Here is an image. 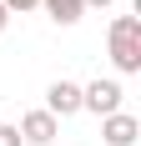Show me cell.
Instances as JSON below:
<instances>
[{"mask_svg":"<svg viewBox=\"0 0 141 146\" xmlns=\"http://www.w3.org/2000/svg\"><path fill=\"white\" fill-rule=\"evenodd\" d=\"M106 45H111V66H116V71H121V76H136L141 71V15H116Z\"/></svg>","mask_w":141,"mask_h":146,"instance_id":"cell-1","label":"cell"},{"mask_svg":"<svg viewBox=\"0 0 141 146\" xmlns=\"http://www.w3.org/2000/svg\"><path fill=\"white\" fill-rule=\"evenodd\" d=\"M81 111H96V116L121 111V81H91V86H81Z\"/></svg>","mask_w":141,"mask_h":146,"instance_id":"cell-2","label":"cell"},{"mask_svg":"<svg viewBox=\"0 0 141 146\" xmlns=\"http://www.w3.org/2000/svg\"><path fill=\"white\" fill-rule=\"evenodd\" d=\"M141 136V121L131 111H111V116H101V141L106 146H131Z\"/></svg>","mask_w":141,"mask_h":146,"instance_id":"cell-3","label":"cell"},{"mask_svg":"<svg viewBox=\"0 0 141 146\" xmlns=\"http://www.w3.org/2000/svg\"><path fill=\"white\" fill-rule=\"evenodd\" d=\"M15 131H20V141H25V146H51L61 126H56V116H51V111H25V121H20Z\"/></svg>","mask_w":141,"mask_h":146,"instance_id":"cell-4","label":"cell"},{"mask_svg":"<svg viewBox=\"0 0 141 146\" xmlns=\"http://www.w3.org/2000/svg\"><path fill=\"white\" fill-rule=\"evenodd\" d=\"M45 111H51V116H76V111H81V86H76V81H56V86L45 91Z\"/></svg>","mask_w":141,"mask_h":146,"instance_id":"cell-5","label":"cell"},{"mask_svg":"<svg viewBox=\"0 0 141 146\" xmlns=\"http://www.w3.org/2000/svg\"><path fill=\"white\" fill-rule=\"evenodd\" d=\"M41 5H45V15H51L56 25H76V20L86 15V5H81V0H41Z\"/></svg>","mask_w":141,"mask_h":146,"instance_id":"cell-6","label":"cell"},{"mask_svg":"<svg viewBox=\"0 0 141 146\" xmlns=\"http://www.w3.org/2000/svg\"><path fill=\"white\" fill-rule=\"evenodd\" d=\"M0 146H25V141H20V131H15V126H0Z\"/></svg>","mask_w":141,"mask_h":146,"instance_id":"cell-7","label":"cell"},{"mask_svg":"<svg viewBox=\"0 0 141 146\" xmlns=\"http://www.w3.org/2000/svg\"><path fill=\"white\" fill-rule=\"evenodd\" d=\"M0 5H5V10L15 15V10H35V5H41V0H0Z\"/></svg>","mask_w":141,"mask_h":146,"instance_id":"cell-8","label":"cell"},{"mask_svg":"<svg viewBox=\"0 0 141 146\" xmlns=\"http://www.w3.org/2000/svg\"><path fill=\"white\" fill-rule=\"evenodd\" d=\"M81 5H101V10H106V5H116V0H81Z\"/></svg>","mask_w":141,"mask_h":146,"instance_id":"cell-9","label":"cell"},{"mask_svg":"<svg viewBox=\"0 0 141 146\" xmlns=\"http://www.w3.org/2000/svg\"><path fill=\"white\" fill-rule=\"evenodd\" d=\"M5 25H10V10H5V5H0V30H5Z\"/></svg>","mask_w":141,"mask_h":146,"instance_id":"cell-10","label":"cell"}]
</instances>
